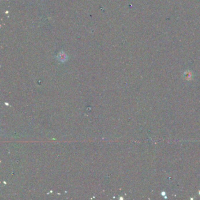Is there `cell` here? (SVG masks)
I'll list each match as a JSON object with an SVG mask.
<instances>
[{
  "label": "cell",
  "instance_id": "obj_1",
  "mask_svg": "<svg viewBox=\"0 0 200 200\" xmlns=\"http://www.w3.org/2000/svg\"><path fill=\"white\" fill-rule=\"evenodd\" d=\"M56 58L57 59L61 62V63H65L66 62H67V61L68 60V55L67 53L63 50H61L58 53V55H57L56 57Z\"/></svg>",
  "mask_w": 200,
  "mask_h": 200
}]
</instances>
